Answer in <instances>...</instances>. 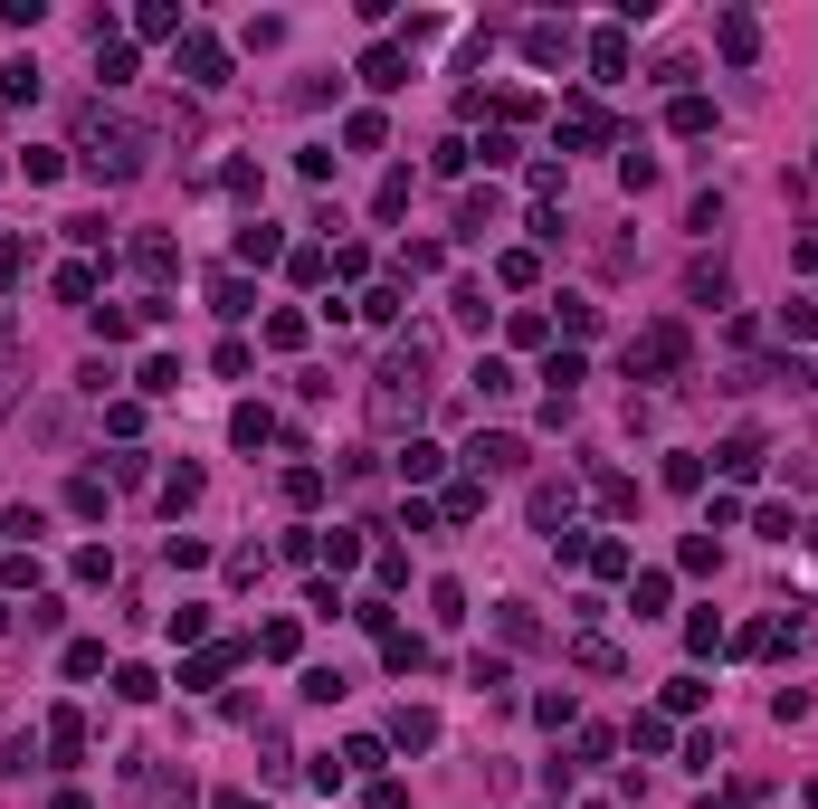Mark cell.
<instances>
[{
	"mask_svg": "<svg viewBox=\"0 0 818 809\" xmlns=\"http://www.w3.org/2000/svg\"><path fill=\"white\" fill-rule=\"evenodd\" d=\"M68 505L95 523V515H105V476H76V486H68Z\"/></svg>",
	"mask_w": 818,
	"mask_h": 809,
	"instance_id": "cell-31",
	"label": "cell"
},
{
	"mask_svg": "<svg viewBox=\"0 0 818 809\" xmlns=\"http://www.w3.org/2000/svg\"><path fill=\"white\" fill-rule=\"evenodd\" d=\"M714 467H724V476H752V467H762V438H724V448H714Z\"/></svg>",
	"mask_w": 818,
	"mask_h": 809,
	"instance_id": "cell-15",
	"label": "cell"
},
{
	"mask_svg": "<svg viewBox=\"0 0 818 809\" xmlns=\"http://www.w3.org/2000/svg\"><path fill=\"white\" fill-rule=\"evenodd\" d=\"M476 515H486V486H476V476H467V486H447V523H476Z\"/></svg>",
	"mask_w": 818,
	"mask_h": 809,
	"instance_id": "cell-21",
	"label": "cell"
},
{
	"mask_svg": "<svg viewBox=\"0 0 818 809\" xmlns=\"http://www.w3.org/2000/svg\"><path fill=\"white\" fill-rule=\"evenodd\" d=\"M372 809H410V790H400V781H372Z\"/></svg>",
	"mask_w": 818,
	"mask_h": 809,
	"instance_id": "cell-37",
	"label": "cell"
},
{
	"mask_svg": "<svg viewBox=\"0 0 818 809\" xmlns=\"http://www.w3.org/2000/svg\"><path fill=\"white\" fill-rule=\"evenodd\" d=\"M58 809H95V800H86V790H58Z\"/></svg>",
	"mask_w": 818,
	"mask_h": 809,
	"instance_id": "cell-39",
	"label": "cell"
},
{
	"mask_svg": "<svg viewBox=\"0 0 818 809\" xmlns=\"http://www.w3.org/2000/svg\"><path fill=\"white\" fill-rule=\"evenodd\" d=\"M524 58H534V68H561V58H571V29L534 20V29H524Z\"/></svg>",
	"mask_w": 818,
	"mask_h": 809,
	"instance_id": "cell-6",
	"label": "cell"
},
{
	"mask_svg": "<svg viewBox=\"0 0 818 809\" xmlns=\"http://www.w3.org/2000/svg\"><path fill=\"white\" fill-rule=\"evenodd\" d=\"M20 401V353H0V409Z\"/></svg>",
	"mask_w": 818,
	"mask_h": 809,
	"instance_id": "cell-36",
	"label": "cell"
},
{
	"mask_svg": "<svg viewBox=\"0 0 818 809\" xmlns=\"http://www.w3.org/2000/svg\"><path fill=\"white\" fill-rule=\"evenodd\" d=\"M666 124H676V134H714V105H704V95H676V115H666Z\"/></svg>",
	"mask_w": 818,
	"mask_h": 809,
	"instance_id": "cell-22",
	"label": "cell"
},
{
	"mask_svg": "<svg viewBox=\"0 0 818 809\" xmlns=\"http://www.w3.org/2000/svg\"><path fill=\"white\" fill-rule=\"evenodd\" d=\"M115 695H124V705H153L163 686H153V666H124V676H115Z\"/></svg>",
	"mask_w": 818,
	"mask_h": 809,
	"instance_id": "cell-30",
	"label": "cell"
},
{
	"mask_svg": "<svg viewBox=\"0 0 818 809\" xmlns=\"http://www.w3.org/2000/svg\"><path fill=\"white\" fill-rule=\"evenodd\" d=\"M590 68H600V76H629V39H619V29H600V39H590Z\"/></svg>",
	"mask_w": 818,
	"mask_h": 809,
	"instance_id": "cell-13",
	"label": "cell"
},
{
	"mask_svg": "<svg viewBox=\"0 0 818 809\" xmlns=\"http://www.w3.org/2000/svg\"><path fill=\"white\" fill-rule=\"evenodd\" d=\"M229 438H238V448H267V438H277V419H267V409H238Z\"/></svg>",
	"mask_w": 818,
	"mask_h": 809,
	"instance_id": "cell-18",
	"label": "cell"
},
{
	"mask_svg": "<svg viewBox=\"0 0 818 809\" xmlns=\"http://www.w3.org/2000/svg\"><path fill=\"white\" fill-rule=\"evenodd\" d=\"M134 267H143V277H172L182 258H172V238H134Z\"/></svg>",
	"mask_w": 818,
	"mask_h": 809,
	"instance_id": "cell-20",
	"label": "cell"
},
{
	"mask_svg": "<svg viewBox=\"0 0 818 809\" xmlns=\"http://www.w3.org/2000/svg\"><path fill=\"white\" fill-rule=\"evenodd\" d=\"M68 676H105V639H76L68 647Z\"/></svg>",
	"mask_w": 818,
	"mask_h": 809,
	"instance_id": "cell-34",
	"label": "cell"
},
{
	"mask_svg": "<svg viewBox=\"0 0 818 809\" xmlns=\"http://www.w3.org/2000/svg\"><path fill=\"white\" fill-rule=\"evenodd\" d=\"M143 391H153V401H163V391H182V362L153 353V362H143Z\"/></svg>",
	"mask_w": 818,
	"mask_h": 809,
	"instance_id": "cell-26",
	"label": "cell"
},
{
	"mask_svg": "<svg viewBox=\"0 0 818 809\" xmlns=\"http://www.w3.org/2000/svg\"><path fill=\"white\" fill-rule=\"evenodd\" d=\"M182 76L190 86H229V48L200 39V29H182Z\"/></svg>",
	"mask_w": 818,
	"mask_h": 809,
	"instance_id": "cell-3",
	"label": "cell"
},
{
	"mask_svg": "<svg viewBox=\"0 0 818 809\" xmlns=\"http://www.w3.org/2000/svg\"><path fill=\"white\" fill-rule=\"evenodd\" d=\"M515 391V362H476V401H505Z\"/></svg>",
	"mask_w": 818,
	"mask_h": 809,
	"instance_id": "cell-25",
	"label": "cell"
},
{
	"mask_svg": "<svg viewBox=\"0 0 818 809\" xmlns=\"http://www.w3.org/2000/svg\"><path fill=\"white\" fill-rule=\"evenodd\" d=\"M134 29H143V39H182V10H172V0H143Z\"/></svg>",
	"mask_w": 818,
	"mask_h": 809,
	"instance_id": "cell-16",
	"label": "cell"
},
{
	"mask_svg": "<svg viewBox=\"0 0 818 809\" xmlns=\"http://www.w3.org/2000/svg\"><path fill=\"white\" fill-rule=\"evenodd\" d=\"M76 153H86L95 181H134V172H143V134H134V124H115V115H95V105L76 115Z\"/></svg>",
	"mask_w": 818,
	"mask_h": 809,
	"instance_id": "cell-1",
	"label": "cell"
},
{
	"mask_svg": "<svg viewBox=\"0 0 818 809\" xmlns=\"http://www.w3.org/2000/svg\"><path fill=\"white\" fill-rule=\"evenodd\" d=\"M362 76H372L381 95H400V86H410V48H372V58H362Z\"/></svg>",
	"mask_w": 818,
	"mask_h": 809,
	"instance_id": "cell-7",
	"label": "cell"
},
{
	"mask_svg": "<svg viewBox=\"0 0 818 809\" xmlns=\"http://www.w3.org/2000/svg\"><path fill=\"white\" fill-rule=\"evenodd\" d=\"M210 305L219 314H248V277H210Z\"/></svg>",
	"mask_w": 818,
	"mask_h": 809,
	"instance_id": "cell-33",
	"label": "cell"
},
{
	"mask_svg": "<svg viewBox=\"0 0 818 809\" xmlns=\"http://www.w3.org/2000/svg\"><path fill=\"white\" fill-rule=\"evenodd\" d=\"M277 248H286V238L267 229V219H248V229H238V267H267V258H277Z\"/></svg>",
	"mask_w": 818,
	"mask_h": 809,
	"instance_id": "cell-10",
	"label": "cell"
},
{
	"mask_svg": "<svg viewBox=\"0 0 818 809\" xmlns=\"http://www.w3.org/2000/svg\"><path fill=\"white\" fill-rule=\"evenodd\" d=\"M219 809H267V800H258V790H219Z\"/></svg>",
	"mask_w": 818,
	"mask_h": 809,
	"instance_id": "cell-38",
	"label": "cell"
},
{
	"mask_svg": "<svg viewBox=\"0 0 818 809\" xmlns=\"http://www.w3.org/2000/svg\"><path fill=\"white\" fill-rule=\"evenodd\" d=\"M0 533H20V543H39V533H48V515H39V505H10V515H0Z\"/></svg>",
	"mask_w": 818,
	"mask_h": 809,
	"instance_id": "cell-28",
	"label": "cell"
},
{
	"mask_svg": "<svg viewBox=\"0 0 818 809\" xmlns=\"http://www.w3.org/2000/svg\"><path fill=\"white\" fill-rule=\"evenodd\" d=\"M676 362H685V333H676V324H648V333L629 343V372H676Z\"/></svg>",
	"mask_w": 818,
	"mask_h": 809,
	"instance_id": "cell-4",
	"label": "cell"
},
{
	"mask_svg": "<svg viewBox=\"0 0 818 809\" xmlns=\"http://www.w3.org/2000/svg\"><path fill=\"white\" fill-rule=\"evenodd\" d=\"M420 362H428V333L410 343V353H391V362L372 372V419H381V428L420 419Z\"/></svg>",
	"mask_w": 818,
	"mask_h": 809,
	"instance_id": "cell-2",
	"label": "cell"
},
{
	"mask_svg": "<svg viewBox=\"0 0 818 809\" xmlns=\"http://www.w3.org/2000/svg\"><path fill=\"white\" fill-rule=\"evenodd\" d=\"M467 457H476L486 476H515V467H524V438H505V428H495V438H476Z\"/></svg>",
	"mask_w": 818,
	"mask_h": 809,
	"instance_id": "cell-8",
	"label": "cell"
},
{
	"mask_svg": "<svg viewBox=\"0 0 818 809\" xmlns=\"http://www.w3.org/2000/svg\"><path fill=\"white\" fill-rule=\"evenodd\" d=\"M685 295H695V305H724L733 277H724V267H695V277H685Z\"/></svg>",
	"mask_w": 818,
	"mask_h": 809,
	"instance_id": "cell-17",
	"label": "cell"
},
{
	"mask_svg": "<svg viewBox=\"0 0 818 809\" xmlns=\"http://www.w3.org/2000/svg\"><path fill=\"white\" fill-rule=\"evenodd\" d=\"M391 743H410V753H428V743H438V714L400 705V714H391Z\"/></svg>",
	"mask_w": 818,
	"mask_h": 809,
	"instance_id": "cell-9",
	"label": "cell"
},
{
	"mask_svg": "<svg viewBox=\"0 0 818 809\" xmlns=\"http://www.w3.org/2000/svg\"><path fill=\"white\" fill-rule=\"evenodd\" d=\"M438 467H447V448H428V438H410V457H400V476H410V486H428Z\"/></svg>",
	"mask_w": 818,
	"mask_h": 809,
	"instance_id": "cell-14",
	"label": "cell"
},
{
	"mask_svg": "<svg viewBox=\"0 0 818 809\" xmlns=\"http://www.w3.org/2000/svg\"><path fill=\"white\" fill-rule=\"evenodd\" d=\"M258 657H296V619H267V629H258Z\"/></svg>",
	"mask_w": 818,
	"mask_h": 809,
	"instance_id": "cell-29",
	"label": "cell"
},
{
	"mask_svg": "<svg viewBox=\"0 0 818 809\" xmlns=\"http://www.w3.org/2000/svg\"><path fill=\"white\" fill-rule=\"evenodd\" d=\"M48 743H58V753L76 761V753H86V724H76V714H48Z\"/></svg>",
	"mask_w": 818,
	"mask_h": 809,
	"instance_id": "cell-27",
	"label": "cell"
},
{
	"mask_svg": "<svg viewBox=\"0 0 818 809\" xmlns=\"http://www.w3.org/2000/svg\"><path fill=\"white\" fill-rule=\"evenodd\" d=\"M163 562H172V571H200V562H210V543H200V533H172Z\"/></svg>",
	"mask_w": 818,
	"mask_h": 809,
	"instance_id": "cell-24",
	"label": "cell"
},
{
	"mask_svg": "<svg viewBox=\"0 0 818 809\" xmlns=\"http://www.w3.org/2000/svg\"><path fill=\"white\" fill-rule=\"evenodd\" d=\"M714 48H724L733 68H752V48H762V29H752L743 10H724V20H714Z\"/></svg>",
	"mask_w": 818,
	"mask_h": 809,
	"instance_id": "cell-5",
	"label": "cell"
},
{
	"mask_svg": "<svg viewBox=\"0 0 818 809\" xmlns=\"http://www.w3.org/2000/svg\"><path fill=\"white\" fill-rule=\"evenodd\" d=\"M163 505H172V515H182V505H200V467H172V476H163Z\"/></svg>",
	"mask_w": 818,
	"mask_h": 809,
	"instance_id": "cell-23",
	"label": "cell"
},
{
	"mask_svg": "<svg viewBox=\"0 0 818 809\" xmlns=\"http://www.w3.org/2000/svg\"><path fill=\"white\" fill-rule=\"evenodd\" d=\"M818 333V305H780V343H809Z\"/></svg>",
	"mask_w": 818,
	"mask_h": 809,
	"instance_id": "cell-35",
	"label": "cell"
},
{
	"mask_svg": "<svg viewBox=\"0 0 818 809\" xmlns=\"http://www.w3.org/2000/svg\"><path fill=\"white\" fill-rule=\"evenodd\" d=\"M542 381H552V401H571V391H581V353H552V372H542Z\"/></svg>",
	"mask_w": 818,
	"mask_h": 809,
	"instance_id": "cell-32",
	"label": "cell"
},
{
	"mask_svg": "<svg viewBox=\"0 0 818 809\" xmlns=\"http://www.w3.org/2000/svg\"><path fill=\"white\" fill-rule=\"evenodd\" d=\"M629 610H638V619L666 610V571H629Z\"/></svg>",
	"mask_w": 818,
	"mask_h": 809,
	"instance_id": "cell-11",
	"label": "cell"
},
{
	"mask_svg": "<svg viewBox=\"0 0 818 809\" xmlns=\"http://www.w3.org/2000/svg\"><path fill=\"white\" fill-rule=\"evenodd\" d=\"M238 657H248V647H210V657H200V666H190V676H182V686H219V676H229V666Z\"/></svg>",
	"mask_w": 818,
	"mask_h": 809,
	"instance_id": "cell-19",
	"label": "cell"
},
{
	"mask_svg": "<svg viewBox=\"0 0 818 809\" xmlns=\"http://www.w3.org/2000/svg\"><path fill=\"white\" fill-rule=\"evenodd\" d=\"M495 219H505V200H495V190H476L467 210H457V238H486V229H495Z\"/></svg>",
	"mask_w": 818,
	"mask_h": 809,
	"instance_id": "cell-12",
	"label": "cell"
},
{
	"mask_svg": "<svg viewBox=\"0 0 818 809\" xmlns=\"http://www.w3.org/2000/svg\"><path fill=\"white\" fill-rule=\"evenodd\" d=\"M809 809H818V790H809Z\"/></svg>",
	"mask_w": 818,
	"mask_h": 809,
	"instance_id": "cell-40",
	"label": "cell"
}]
</instances>
